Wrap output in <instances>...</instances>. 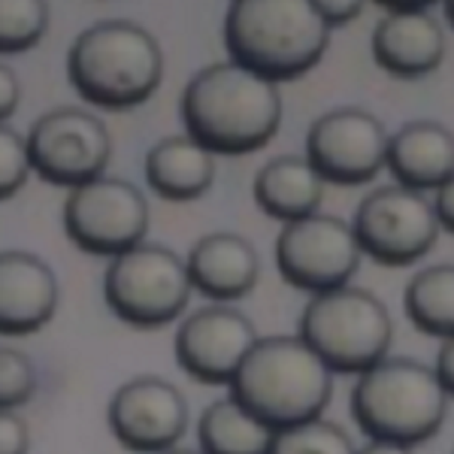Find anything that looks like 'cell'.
<instances>
[{"mask_svg":"<svg viewBox=\"0 0 454 454\" xmlns=\"http://www.w3.org/2000/svg\"><path fill=\"white\" fill-rule=\"evenodd\" d=\"M49 4L43 0H4L0 4V52H27L49 34Z\"/></svg>","mask_w":454,"mask_h":454,"instance_id":"cb8c5ba5","label":"cell"},{"mask_svg":"<svg viewBox=\"0 0 454 454\" xmlns=\"http://www.w3.org/2000/svg\"><path fill=\"white\" fill-rule=\"evenodd\" d=\"M185 261L192 270L194 291H200L212 303L243 300L246 294H252V288L261 279L258 248L231 231L203 233Z\"/></svg>","mask_w":454,"mask_h":454,"instance_id":"e0dca14e","label":"cell"},{"mask_svg":"<svg viewBox=\"0 0 454 454\" xmlns=\"http://www.w3.org/2000/svg\"><path fill=\"white\" fill-rule=\"evenodd\" d=\"M442 10H445V19H449V25L454 27V0H445Z\"/></svg>","mask_w":454,"mask_h":454,"instance_id":"836d02e7","label":"cell"},{"mask_svg":"<svg viewBox=\"0 0 454 454\" xmlns=\"http://www.w3.org/2000/svg\"><path fill=\"white\" fill-rule=\"evenodd\" d=\"M387 170L403 188L439 192L454 176V134L442 121H406L391 134Z\"/></svg>","mask_w":454,"mask_h":454,"instance_id":"ac0fdd59","label":"cell"},{"mask_svg":"<svg viewBox=\"0 0 454 454\" xmlns=\"http://www.w3.org/2000/svg\"><path fill=\"white\" fill-rule=\"evenodd\" d=\"M145 182L164 200H197L215 182V155L188 134L164 137L145 155Z\"/></svg>","mask_w":454,"mask_h":454,"instance_id":"ffe728a7","label":"cell"},{"mask_svg":"<svg viewBox=\"0 0 454 454\" xmlns=\"http://www.w3.org/2000/svg\"><path fill=\"white\" fill-rule=\"evenodd\" d=\"M194 279L188 261L173 248L143 243L109 261L104 273V297L124 325L155 331L188 309Z\"/></svg>","mask_w":454,"mask_h":454,"instance_id":"52a82bcc","label":"cell"},{"mask_svg":"<svg viewBox=\"0 0 454 454\" xmlns=\"http://www.w3.org/2000/svg\"><path fill=\"white\" fill-rule=\"evenodd\" d=\"M239 400L273 430L321 419L333 397V370L297 333L261 336L231 382Z\"/></svg>","mask_w":454,"mask_h":454,"instance_id":"3957f363","label":"cell"},{"mask_svg":"<svg viewBox=\"0 0 454 454\" xmlns=\"http://www.w3.org/2000/svg\"><path fill=\"white\" fill-rule=\"evenodd\" d=\"M261 336L252 318L231 303H209L185 315L176 331L173 355L182 372L203 385H231Z\"/></svg>","mask_w":454,"mask_h":454,"instance_id":"5bb4252c","label":"cell"},{"mask_svg":"<svg viewBox=\"0 0 454 454\" xmlns=\"http://www.w3.org/2000/svg\"><path fill=\"white\" fill-rule=\"evenodd\" d=\"M34 173L61 188H79L106 176L113 137L100 115L82 106H55L27 130Z\"/></svg>","mask_w":454,"mask_h":454,"instance_id":"8fae6325","label":"cell"},{"mask_svg":"<svg viewBox=\"0 0 454 454\" xmlns=\"http://www.w3.org/2000/svg\"><path fill=\"white\" fill-rule=\"evenodd\" d=\"M357 454H415L409 445H400V442H385V439H370L367 445H361Z\"/></svg>","mask_w":454,"mask_h":454,"instance_id":"1f68e13d","label":"cell"},{"mask_svg":"<svg viewBox=\"0 0 454 454\" xmlns=\"http://www.w3.org/2000/svg\"><path fill=\"white\" fill-rule=\"evenodd\" d=\"M160 454H207V451H203V449H179V445H173V449H167Z\"/></svg>","mask_w":454,"mask_h":454,"instance_id":"d6a6232c","label":"cell"},{"mask_svg":"<svg viewBox=\"0 0 454 454\" xmlns=\"http://www.w3.org/2000/svg\"><path fill=\"white\" fill-rule=\"evenodd\" d=\"M21 104V82L12 67H0V119H10Z\"/></svg>","mask_w":454,"mask_h":454,"instance_id":"f1b7e54d","label":"cell"},{"mask_svg":"<svg viewBox=\"0 0 454 454\" xmlns=\"http://www.w3.org/2000/svg\"><path fill=\"white\" fill-rule=\"evenodd\" d=\"M434 207H436V215H439V224H442V231L454 233V176L449 182H445L439 192H434Z\"/></svg>","mask_w":454,"mask_h":454,"instance_id":"4dcf8cb0","label":"cell"},{"mask_svg":"<svg viewBox=\"0 0 454 454\" xmlns=\"http://www.w3.org/2000/svg\"><path fill=\"white\" fill-rule=\"evenodd\" d=\"M67 76L91 106L134 109L158 91L164 79V49L130 19L94 21L73 40Z\"/></svg>","mask_w":454,"mask_h":454,"instance_id":"277c9868","label":"cell"},{"mask_svg":"<svg viewBox=\"0 0 454 454\" xmlns=\"http://www.w3.org/2000/svg\"><path fill=\"white\" fill-rule=\"evenodd\" d=\"M192 409L185 394L164 376H134L115 387L106 406V424L128 451L160 454L188 430Z\"/></svg>","mask_w":454,"mask_h":454,"instance_id":"4fadbf2b","label":"cell"},{"mask_svg":"<svg viewBox=\"0 0 454 454\" xmlns=\"http://www.w3.org/2000/svg\"><path fill=\"white\" fill-rule=\"evenodd\" d=\"M64 231L82 252L113 261L145 243L149 200L134 182L100 176L67 194Z\"/></svg>","mask_w":454,"mask_h":454,"instance_id":"9c48e42d","label":"cell"},{"mask_svg":"<svg viewBox=\"0 0 454 454\" xmlns=\"http://www.w3.org/2000/svg\"><path fill=\"white\" fill-rule=\"evenodd\" d=\"M276 430L252 415L239 400H212L197 421V439L207 454H267Z\"/></svg>","mask_w":454,"mask_h":454,"instance_id":"44dd1931","label":"cell"},{"mask_svg":"<svg viewBox=\"0 0 454 454\" xmlns=\"http://www.w3.org/2000/svg\"><path fill=\"white\" fill-rule=\"evenodd\" d=\"M31 430L19 409H0V454H27Z\"/></svg>","mask_w":454,"mask_h":454,"instance_id":"4316f807","label":"cell"},{"mask_svg":"<svg viewBox=\"0 0 454 454\" xmlns=\"http://www.w3.org/2000/svg\"><path fill=\"white\" fill-rule=\"evenodd\" d=\"M445 412L449 394L436 370L415 357H385L351 387V419L370 439L415 449L439 434Z\"/></svg>","mask_w":454,"mask_h":454,"instance_id":"5b68a950","label":"cell"},{"mask_svg":"<svg viewBox=\"0 0 454 454\" xmlns=\"http://www.w3.org/2000/svg\"><path fill=\"white\" fill-rule=\"evenodd\" d=\"M406 315L421 333L436 340L454 336V263H430L403 291Z\"/></svg>","mask_w":454,"mask_h":454,"instance_id":"7402d4cb","label":"cell"},{"mask_svg":"<svg viewBox=\"0 0 454 454\" xmlns=\"http://www.w3.org/2000/svg\"><path fill=\"white\" fill-rule=\"evenodd\" d=\"M315 4H318L321 19L327 21L331 31L348 25V21H355L364 12V4H357V0H315Z\"/></svg>","mask_w":454,"mask_h":454,"instance_id":"83f0119b","label":"cell"},{"mask_svg":"<svg viewBox=\"0 0 454 454\" xmlns=\"http://www.w3.org/2000/svg\"><path fill=\"white\" fill-rule=\"evenodd\" d=\"M361 261L364 248L351 222L327 212L282 224L276 237V267L282 279L297 291H309L312 297L351 285Z\"/></svg>","mask_w":454,"mask_h":454,"instance_id":"30bf717a","label":"cell"},{"mask_svg":"<svg viewBox=\"0 0 454 454\" xmlns=\"http://www.w3.org/2000/svg\"><path fill=\"white\" fill-rule=\"evenodd\" d=\"M58 309V276L40 254L6 248L0 254V331L36 333Z\"/></svg>","mask_w":454,"mask_h":454,"instance_id":"9a60e30c","label":"cell"},{"mask_svg":"<svg viewBox=\"0 0 454 454\" xmlns=\"http://www.w3.org/2000/svg\"><path fill=\"white\" fill-rule=\"evenodd\" d=\"M36 391V367L19 348H0V409H19Z\"/></svg>","mask_w":454,"mask_h":454,"instance_id":"484cf974","label":"cell"},{"mask_svg":"<svg viewBox=\"0 0 454 454\" xmlns=\"http://www.w3.org/2000/svg\"><path fill=\"white\" fill-rule=\"evenodd\" d=\"M34 173V158L27 137L4 121L0 128V197L10 200L27 185V176Z\"/></svg>","mask_w":454,"mask_h":454,"instance_id":"d4e9b609","label":"cell"},{"mask_svg":"<svg viewBox=\"0 0 454 454\" xmlns=\"http://www.w3.org/2000/svg\"><path fill=\"white\" fill-rule=\"evenodd\" d=\"M297 336L333 372L361 376L387 357L394 321L387 306L372 291L342 285L309 297L300 315Z\"/></svg>","mask_w":454,"mask_h":454,"instance_id":"8992f818","label":"cell"},{"mask_svg":"<svg viewBox=\"0 0 454 454\" xmlns=\"http://www.w3.org/2000/svg\"><path fill=\"white\" fill-rule=\"evenodd\" d=\"M325 185L327 182L306 155H276L254 173L252 194L261 212L282 224H291L318 212L325 200Z\"/></svg>","mask_w":454,"mask_h":454,"instance_id":"d6986e66","label":"cell"},{"mask_svg":"<svg viewBox=\"0 0 454 454\" xmlns=\"http://www.w3.org/2000/svg\"><path fill=\"white\" fill-rule=\"evenodd\" d=\"M434 6L415 12H382L370 36L376 64L397 79H421L439 70L445 58V31Z\"/></svg>","mask_w":454,"mask_h":454,"instance_id":"2e32d148","label":"cell"},{"mask_svg":"<svg viewBox=\"0 0 454 454\" xmlns=\"http://www.w3.org/2000/svg\"><path fill=\"white\" fill-rule=\"evenodd\" d=\"M434 370H436L439 382H442V387H445V394H449V400H454V336L451 340H442Z\"/></svg>","mask_w":454,"mask_h":454,"instance_id":"f546056e","label":"cell"},{"mask_svg":"<svg viewBox=\"0 0 454 454\" xmlns=\"http://www.w3.org/2000/svg\"><path fill=\"white\" fill-rule=\"evenodd\" d=\"M331 27L315 0H237L224 16V49L233 64L273 85L318 67Z\"/></svg>","mask_w":454,"mask_h":454,"instance_id":"7a4b0ae2","label":"cell"},{"mask_svg":"<svg viewBox=\"0 0 454 454\" xmlns=\"http://www.w3.org/2000/svg\"><path fill=\"white\" fill-rule=\"evenodd\" d=\"M267 454H357V449L340 424L312 419L294 424V427L276 430Z\"/></svg>","mask_w":454,"mask_h":454,"instance_id":"603a6c76","label":"cell"},{"mask_svg":"<svg viewBox=\"0 0 454 454\" xmlns=\"http://www.w3.org/2000/svg\"><path fill=\"white\" fill-rule=\"evenodd\" d=\"M179 115L212 155H252L279 130L282 91L233 61L207 64L182 88Z\"/></svg>","mask_w":454,"mask_h":454,"instance_id":"6da1fadb","label":"cell"},{"mask_svg":"<svg viewBox=\"0 0 454 454\" xmlns=\"http://www.w3.org/2000/svg\"><path fill=\"white\" fill-rule=\"evenodd\" d=\"M355 237L364 248V258L385 267H409L436 248L439 215L424 192L403 185H382L357 203L351 215Z\"/></svg>","mask_w":454,"mask_h":454,"instance_id":"ba28073f","label":"cell"},{"mask_svg":"<svg viewBox=\"0 0 454 454\" xmlns=\"http://www.w3.org/2000/svg\"><path fill=\"white\" fill-rule=\"evenodd\" d=\"M391 134L379 115L364 106H336L321 113L306 130V158L333 185H367L387 167Z\"/></svg>","mask_w":454,"mask_h":454,"instance_id":"7c38bea8","label":"cell"}]
</instances>
